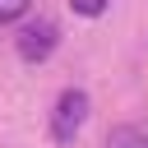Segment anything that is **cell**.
<instances>
[{
	"label": "cell",
	"mask_w": 148,
	"mask_h": 148,
	"mask_svg": "<svg viewBox=\"0 0 148 148\" xmlns=\"http://www.w3.org/2000/svg\"><path fill=\"white\" fill-rule=\"evenodd\" d=\"M88 120V92L83 88H65L56 97V111H51V139L56 143H69Z\"/></svg>",
	"instance_id": "6da1fadb"
},
{
	"label": "cell",
	"mask_w": 148,
	"mask_h": 148,
	"mask_svg": "<svg viewBox=\"0 0 148 148\" xmlns=\"http://www.w3.org/2000/svg\"><path fill=\"white\" fill-rule=\"evenodd\" d=\"M14 46H18V56H23L28 65H42V60L60 46V28H56V18H32V23H23L18 37H14Z\"/></svg>",
	"instance_id": "7a4b0ae2"
},
{
	"label": "cell",
	"mask_w": 148,
	"mask_h": 148,
	"mask_svg": "<svg viewBox=\"0 0 148 148\" xmlns=\"http://www.w3.org/2000/svg\"><path fill=\"white\" fill-rule=\"evenodd\" d=\"M106 148H148V120H125L106 130Z\"/></svg>",
	"instance_id": "3957f363"
},
{
	"label": "cell",
	"mask_w": 148,
	"mask_h": 148,
	"mask_svg": "<svg viewBox=\"0 0 148 148\" xmlns=\"http://www.w3.org/2000/svg\"><path fill=\"white\" fill-rule=\"evenodd\" d=\"M32 9V0H0V23H18Z\"/></svg>",
	"instance_id": "277c9868"
},
{
	"label": "cell",
	"mask_w": 148,
	"mask_h": 148,
	"mask_svg": "<svg viewBox=\"0 0 148 148\" xmlns=\"http://www.w3.org/2000/svg\"><path fill=\"white\" fill-rule=\"evenodd\" d=\"M106 5H111V0H69V9H74L79 18H97Z\"/></svg>",
	"instance_id": "5b68a950"
}]
</instances>
